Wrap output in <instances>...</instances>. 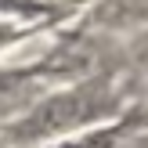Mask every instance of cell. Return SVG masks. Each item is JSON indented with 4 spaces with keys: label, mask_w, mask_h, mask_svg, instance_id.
<instances>
[{
    "label": "cell",
    "mask_w": 148,
    "mask_h": 148,
    "mask_svg": "<svg viewBox=\"0 0 148 148\" xmlns=\"http://www.w3.org/2000/svg\"><path fill=\"white\" fill-rule=\"evenodd\" d=\"M127 127H130V123L119 119V123H112V127H98V130H90V134L76 137V141H65L62 148H112L123 134H127Z\"/></svg>",
    "instance_id": "7a4b0ae2"
},
{
    "label": "cell",
    "mask_w": 148,
    "mask_h": 148,
    "mask_svg": "<svg viewBox=\"0 0 148 148\" xmlns=\"http://www.w3.org/2000/svg\"><path fill=\"white\" fill-rule=\"evenodd\" d=\"M116 108H119V90L112 87V79H87V83H76L47 98L43 105H36L11 134L18 141H43V137L90 127V123L112 116Z\"/></svg>",
    "instance_id": "6da1fadb"
}]
</instances>
